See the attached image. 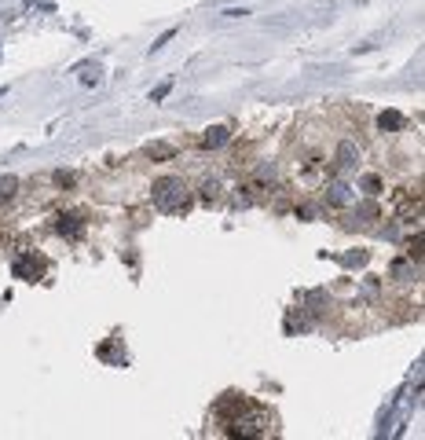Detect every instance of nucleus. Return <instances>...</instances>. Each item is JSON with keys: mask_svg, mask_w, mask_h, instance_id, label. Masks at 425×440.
I'll return each instance as SVG.
<instances>
[{"mask_svg": "<svg viewBox=\"0 0 425 440\" xmlns=\"http://www.w3.org/2000/svg\"><path fill=\"white\" fill-rule=\"evenodd\" d=\"M151 202L162 213H183L191 206V187L180 180V176H162V180L151 187Z\"/></svg>", "mask_w": 425, "mask_h": 440, "instance_id": "nucleus-2", "label": "nucleus"}, {"mask_svg": "<svg viewBox=\"0 0 425 440\" xmlns=\"http://www.w3.org/2000/svg\"><path fill=\"white\" fill-rule=\"evenodd\" d=\"M224 140H227V128H220V125H217V128H209L205 136H202V147H220Z\"/></svg>", "mask_w": 425, "mask_h": 440, "instance_id": "nucleus-6", "label": "nucleus"}, {"mask_svg": "<svg viewBox=\"0 0 425 440\" xmlns=\"http://www.w3.org/2000/svg\"><path fill=\"white\" fill-rule=\"evenodd\" d=\"M37 272H40V264H37L33 257H18V260H15V275H18V279H37Z\"/></svg>", "mask_w": 425, "mask_h": 440, "instance_id": "nucleus-5", "label": "nucleus"}, {"mask_svg": "<svg viewBox=\"0 0 425 440\" xmlns=\"http://www.w3.org/2000/svg\"><path fill=\"white\" fill-rule=\"evenodd\" d=\"M327 198H330V202H334V206H345V202H348V187H345V184H334Z\"/></svg>", "mask_w": 425, "mask_h": 440, "instance_id": "nucleus-8", "label": "nucleus"}, {"mask_svg": "<svg viewBox=\"0 0 425 440\" xmlns=\"http://www.w3.org/2000/svg\"><path fill=\"white\" fill-rule=\"evenodd\" d=\"M55 184L59 187H70L74 184V172H55Z\"/></svg>", "mask_w": 425, "mask_h": 440, "instance_id": "nucleus-12", "label": "nucleus"}, {"mask_svg": "<svg viewBox=\"0 0 425 440\" xmlns=\"http://www.w3.org/2000/svg\"><path fill=\"white\" fill-rule=\"evenodd\" d=\"M227 433L231 436H246V440H261V436H271L275 433V418H271V411H264V407H253L249 400L227 418Z\"/></svg>", "mask_w": 425, "mask_h": 440, "instance_id": "nucleus-1", "label": "nucleus"}, {"mask_svg": "<svg viewBox=\"0 0 425 440\" xmlns=\"http://www.w3.org/2000/svg\"><path fill=\"white\" fill-rule=\"evenodd\" d=\"M55 231L67 235V238H81V235H84V224H81L74 213H59V216H55Z\"/></svg>", "mask_w": 425, "mask_h": 440, "instance_id": "nucleus-3", "label": "nucleus"}, {"mask_svg": "<svg viewBox=\"0 0 425 440\" xmlns=\"http://www.w3.org/2000/svg\"><path fill=\"white\" fill-rule=\"evenodd\" d=\"M378 125H381V128H400L403 118L396 114V110H389V114H381V118H378Z\"/></svg>", "mask_w": 425, "mask_h": 440, "instance_id": "nucleus-9", "label": "nucleus"}, {"mask_svg": "<svg viewBox=\"0 0 425 440\" xmlns=\"http://www.w3.org/2000/svg\"><path fill=\"white\" fill-rule=\"evenodd\" d=\"M15 187H18L15 176H0V198H11V194H15Z\"/></svg>", "mask_w": 425, "mask_h": 440, "instance_id": "nucleus-10", "label": "nucleus"}, {"mask_svg": "<svg viewBox=\"0 0 425 440\" xmlns=\"http://www.w3.org/2000/svg\"><path fill=\"white\" fill-rule=\"evenodd\" d=\"M356 162H359V147H356V143H341V150H337V169L345 172V169H352Z\"/></svg>", "mask_w": 425, "mask_h": 440, "instance_id": "nucleus-4", "label": "nucleus"}, {"mask_svg": "<svg viewBox=\"0 0 425 440\" xmlns=\"http://www.w3.org/2000/svg\"><path fill=\"white\" fill-rule=\"evenodd\" d=\"M202 202H205V206L217 202V184H205V187H202Z\"/></svg>", "mask_w": 425, "mask_h": 440, "instance_id": "nucleus-11", "label": "nucleus"}, {"mask_svg": "<svg viewBox=\"0 0 425 440\" xmlns=\"http://www.w3.org/2000/svg\"><path fill=\"white\" fill-rule=\"evenodd\" d=\"M363 187H367L370 194H378V191H381V180H378V176H367V180H363Z\"/></svg>", "mask_w": 425, "mask_h": 440, "instance_id": "nucleus-13", "label": "nucleus"}, {"mask_svg": "<svg viewBox=\"0 0 425 440\" xmlns=\"http://www.w3.org/2000/svg\"><path fill=\"white\" fill-rule=\"evenodd\" d=\"M173 154H176L173 143H151L147 147V158H173Z\"/></svg>", "mask_w": 425, "mask_h": 440, "instance_id": "nucleus-7", "label": "nucleus"}]
</instances>
